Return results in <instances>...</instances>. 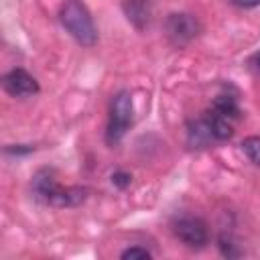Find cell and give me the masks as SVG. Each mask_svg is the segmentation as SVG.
<instances>
[{
	"label": "cell",
	"mask_w": 260,
	"mask_h": 260,
	"mask_svg": "<svg viewBox=\"0 0 260 260\" xmlns=\"http://www.w3.org/2000/svg\"><path fill=\"white\" fill-rule=\"evenodd\" d=\"M230 2L236 4V6H240V8H254V6L260 4V0H230Z\"/></svg>",
	"instance_id": "9a60e30c"
},
{
	"label": "cell",
	"mask_w": 260,
	"mask_h": 260,
	"mask_svg": "<svg viewBox=\"0 0 260 260\" xmlns=\"http://www.w3.org/2000/svg\"><path fill=\"white\" fill-rule=\"evenodd\" d=\"M32 193L39 201L53 205V207H73L85 201L87 189L85 187H63L57 183L53 171L41 169L32 177Z\"/></svg>",
	"instance_id": "6da1fadb"
},
{
	"label": "cell",
	"mask_w": 260,
	"mask_h": 260,
	"mask_svg": "<svg viewBox=\"0 0 260 260\" xmlns=\"http://www.w3.org/2000/svg\"><path fill=\"white\" fill-rule=\"evenodd\" d=\"M2 87H4V91L10 93L12 98H30V95L39 93V83H37V79H35L28 71H24V69H20V67L8 71V73L2 77Z\"/></svg>",
	"instance_id": "5b68a950"
},
{
	"label": "cell",
	"mask_w": 260,
	"mask_h": 260,
	"mask_svg": "<svg viewBox=\"0 0 260 260\" xmlns=\"http://www.w3.org/2000/svg\"><path fill=\"white\" fill-rule=\"evenodd\" d=\"M167 35L177 43H189L191 39H195L199 35V22L197 18H193L191 14H171L167 18Z\"/></svg>",
	"instance_id": "8992f818"
},
{
	"label": "cell",
	"mask_w": 260,
	"mask_h": 260,
	"mask_svg": "<svg viewBox=\"0 0 260 260\" xmlns=\"http://www.w3.org/2000/svg\"><path fill=\"white\" fill-rule=\"evenodd\" d=\"M219 248H221L223 256H238L240 254L238 250H234V244L230 238H219Z\"/></svg>",
	"instance_id": "5bb4252c"
},
{
	"label": "cell",
	"mask_w": 260,
	"mask_h": 260,
	"mask_svg": "<svg viewBox=\"0 0 260 260\" xmlns=\"http://www.w3.org/2000/svg\"><path fill=\"white\" fill-rule=\"evenodd\" d=\"M59 20L65 26V30L83 47H93L98 43L93 18L81 0H65L59 12Z\"/></svg>",
	"instance_id": "7a4b0ae2"
},
{
	"label": "cell",
	"mask_w": 260,
	"mask_h": 260,
	"mask_svg": "<svg viewBox=\"0 0 260 260\" xmlns=\"http://www.w3.org/2000/svg\"><path fill=\"white\" fill-rule=\"evenodd\" d=\"M250 67H252L256 73H260V53H256V55L250 59Z\"/></svg>",
	"instance_id": "2e32d148"
},
{
	"label": "cell",
	"mask_w": 260,
	"mask_h": 260,
	"mask_svg": "<svg viewBox=\"0 0 260 260\" xmlns=\"http://www.w3.org/2000/svg\"><path fill=\"white\" fill-rule=\"evenodd\" d=\"M211 110L217 112V114H221V116H225V118H230L232 122L238 120L240 114H242L236 95H230V93H221V95H217V98L213 100V104H211Z\"/></svg>",
	"instance_id": "9c48e42d"
},
{
	"label": "cell",
	"mask_w": 260,
	"mask_h": 260,
	"mask_svg": "<svg viewBox=\"0 0 260 260\" xmlns=\"http://www.w3.org/2000/svg\"><path fill=\"white\" fill-rule=\"evenodd\" d=\"M132 98L128 91H118L110 104V118H108V130H106V140L110 144H116L122 140L126 130L132 124Z\"/></svg>",
	"instance_id": "3957f363"
},
{
	"label": "cell",
	"mask_w": 260,
	"mask_h": 260,
	"mask_svg": "<svg viewBox=\"0 0 260 260\" xmlns=\"http://www.w3.org/2000/svg\"><path fill=\"white\" fill-rule=\"evenodd\" d=\"M242 150L244 154L256 165L260 167V136H248L242 140Z\"/></svg>",
	"instance_id": "8fae6325"
},
{
	"label": "cell",
	"mask_w": 260,
	"mask_h": 260,
	"mask_svg": "<svg viewBox=\"0 0 260 260\" xmlns=\"http://www.w3.org/2000/svg\"><path fill=\"white\" fill-rule=\"evenodd\" d=\"M173 234L189 248H203L207 244V225L203 219L193 215H183L173 221Z\"/></svg>",
	"instance_id": "277c9868"
},
{
	"label": "cell",
	"mask_w": 260,
	"mask_h": 260,
	"mask_svg": "<svg viewBox=\"0 0 260 260\" xmlns=\"http://www.w3.org/2000/svg\"><path fill=\"white\" fill-rule=\"evenodd\" d=\"M203 118H205V122H207V126H209V130H211L215 142L232 138V134H234V122H232L230 118H225V116H221V114H217V112H213V110L205 112Z\"/></svg>",
	"instance_id": "52a82bcc"
},
{
	"label": "cell",
	"mask_w": 260,
	"mask_h": 260,
	"mask_svg": "<svg viewBox=\"0 0 260 260\" xmlns=\"http://www.w3.org/2000/svg\"><path fill=\"white\" fill-rule=\"evenodd\" d=\"M112 183H114L118 189H126V187L132 183V177H130V173H124V171H116V173L112 175Z\"/></svg>",
	"instance_id": "4fadbf2b"
},
{
	"label": "cell",
	"mask_w": 260,
	"mask_h": 260,
	"mask_svg": "<svg viewBox=\"0 0 260 260\" xmlns=\"http://www.w3.org/2000/svg\"><path fill=\"white\" fill-rule=\"evenodd\" d=\"M187 136H189V144H191V146H197V148H203V146H207L209 142H215V138H213V134H211V130H209V126H207V122H205V118H199V120L189 122V126H187Z\"/></svg>",
	"instance_id": "ba28073f"
},
{
	"label": "cell",
	"mask_w": 260,
	"mask_h": 260,
	"mask_svg": "<svg viewBox=\"0 0 260 260\" xmlns=\"http://www.w3.org/2000/svg\"><path fill=\"white\" fill-rule=\"evenodd\" d=\"M124 8L128 14V20H132L136 26H142L148 20V14H150L148 0H126Z\"/></svg>",
	"instance_id": "30bf717a"
},
{
	"label": "cell",
	"mask_w": 260,
	"mask_h": 260,
	"mask_svg": "<svg viewBox=\"0 0 260 260\" xmlns=\"http://www.w3.org/2000/svg\"><path fill=\"white\" fill-rule=\"evenodd\" d=\"M124 260H148V258H152V254L146 250V248H140V246H132V248H128V250H124L122 254H120Z\"/></svg>",
	"instance_id": "7c38bea8"
}]
</instances>
